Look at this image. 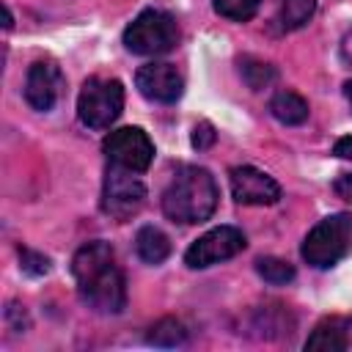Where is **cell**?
I'll use <instances>...</instances> for the list:
<instances>
[{"instance_id":"6da1fadb","label":"cell","mask_w":352,"mask_h":352,"mask_svg":"<svg viewBox=\"0 0 352 352\" xmlns=\"http://www.w3.org/2000/svg\"><path fill=\"white\" fill-rule=\"evenodd\" d=\"M72 272L77 280L80 300L96 314H121L126 305V283L116 264L113 248L102 239L85 242L74 258Z\"/></svg>"},{"instance_id":"7a4b0ae2","label":"cell","mask_w":352,"mask_h":352,"mask_svg":"<svg viewBox=\"0 0 352 352\" xmlns=\"http://www.w3.org/2000/svg\"><path fill=\"white\" fill-rule=\"evenodd\" d=\"M217 198L220 190L214 184V176L206 168L184 165L176 170V176L162 192V212L173 223L195 226L214 214Z\"/></svg>"},{"instance_id":"3957f363","label":"cell","mask_w":352,"mask_h":352,"mask_svg":"<svg viewBox=\"0 0 352 352\" xmlns=\"http://www.w3.org/2000/svg\"><path fill=\"white\" fill-rule=\"evenodd\" d=\"M349 250H352V214L346 212H336L319 220L308 231L300 248L302 258L316 270H327L338 264Z\"/></svg>"},{"instance_id":"277c9868","label":"cell","mask_w":352,"mask_h":352,"mask_svg":"<svg viewBox=\"0 0 352 352\" xmlns=\"http://www.w3.org/2000/svg\"><path fill=\"white\" fill-rule=\"evenodd\" d=\"M124 44L135 55H165L179 44V25L168 11L148 8L124 30Z\"/></svg>"},{"instance_id":"5b68a950","label":"cell","mask_w":352,"mask_h":352,"mask_svg":"<svg viewBox=\"0 0 352 352\" xmlns=\"http://www.w3.org/2000/svg\"><path fill=\"white\" fill-rule=\"evenodd\" d=\"M124 107V85L113 77H91L85 80L80 99H77V116L91 129H107Z\"/></svg>"},{"instance_id":"8992f818","label":"cell","mask_w":352,"mask_h":352,"mask_svg":"<svg viewBox=\"0 0 352 352\" xmlns=\"http://www.w3.org/2000/svg\"><path fill=\"white\" fill-rule=\"evenodd\" d=\"M146 201V187L138 176H132V170L113 165L104 176V187H102V209L104 214H110L113 220H129L132 214L140 212Z\"/></svg>"},{"instance_id":"52a82bcc","label":"cell","mask_w":352,"mask_h":352,"mask_svg":"<svg viewBox=\"0 0 352 352\" xmlns=\"http://www.w3.org/2000/svg\"><path fill=\"white\" fill-rule=\"evenodd\" d=\"M102 148L113 165L126 168L132 173L148 170V165L154 160V143L148 140V135L140 126H121V129L110 132L104 138Z\"/></svg>"},{"instance_id":"ba28073f","label":"cell","mask_w":352,"mask_h":352,"mask_svg":"<svg viewBox=\"0 0 352 352\" xmlns=\"http://www.w3.org/2000/svg\"><path fill=\"white\" fill-rule=\"evenodd\" d=\"M245 234L234 226H220V228H212L206 231L204 236H198L187 253H184V264L190 270H204V267H212V264H220L226 258H234L236 253L245 250Z\"/></svg>"},{"instance_id":"9c48e42d","label":"cell","mask_w":352,"mask_h":352,"mask_svg":"<svg viewBox=\"0 0 352 352\" xmlns=\"http://www.w3.org/2000/svg\"><path fill=\"white\" fill-rule=\"evenodd\" d=\"M231 192L236 204L245 206H270L280 198V187L272 176H267L264 170L253 168V165H239L231 168Z\"/></svg>"},{"instance_id":"30bf717a","label":"cell","mask_w":352,"mask_h":352,"mask_svg":"<svg viewBox=\"0 0 352 352\" xmlns=\"http://www.w3.org/2000/svg\"><path fill=\"white\" fill-rule=\"evenodd\" d=\"M135 85L146 99L162 102V104L176 102L184 91V80L176 72V66H170V63H146V66H140L138 74H135Z\"/></svg>"},{"instance_id":"8fae6325","label":"cell","mask_w":352,"mask_h":352,"mask_svg":"<svg viewBox=\"0 0 352 352\" xmlns=\"http://www.w3.org/2000/svg\"><path fill=\"white\" fill-rule=\"evenodd\" d=\"M63 88V74L55 60H36L25 77V99L33 110H52Z\"/></svg>"},{"instance_id":"7c38bea8","label":"cell","mask_w":352,"mask_h":352,"mask_svg":"<svg viewBox=\"0 0 352 352\" xmlns=\"http://www.w3.org/2000/svg\"><path fill=\"white\" fill-rule=\"evenodd\" d=\"M349 316H327L322 319L305 341V349H324V352H344L349 346Z\"/></svg>"},{"instance_id":"4fadbf2b","label":"cell","mask_w":352,"mask_h":352,"mask_svg":"<svg viewBox=\"0 0 352 352\" xmlns=\"http://www.w3.org/2000/svg\"><path fill=\"white\" fill-rule=\"evenodd\" d=\"M316 11V0H275V14H272V28L278 33H289L302 28Z\"/></svg>"},{"instance_id":"5bb4252c","label":"cell","mask_w":352,"mask_h":352,"mask_svg":"<svg viewBox=\"0 0 352 352\" xmlns=\"http://www.w3.org/2000/svg\"><path fill=\"white\" fill-rule=\"evenodd\" d=\"M270 113L286 124V126H297L308 118V102L294 94V91H278L272 99H270Z\"/></svg>"},{"instance_id":"9a60e30c","label":"cell","mask_w":352,"mask_h":352,"mask_svg":"<svg viewBox=\"0 0 352 352\" xmlns=\"http://www.w3.org/2000/svg\"><path fill=\"white\" fill-rule=\"evenodd\" d=\"M135 250L146 264H160V261H165L170 256V239L160 228L143 226L138 231V236H135Z\"/></svg>"},{"instance_id":"2e32d148","label":"cell","mask_w":352,"mask_h":352,"mask_svg":"<svg viewBox=\"0 0 352 352\" xmlns=\"http://www.w3.org/2000/svg\"><path fill=\"white\" fill-rule=\"evenodd\" d=\"M239 74L250 91H261L275 80V69L258 58H239Z\"/></svg>"},{"instance_id":"e0dca14e","label":"cell","mask_w":352,"mask_h":352,"mask_svg":"<svg viewBox=\"0 0 352 352\" xmlns=\"http://www.w3.org/2000/svg\"><path fill=\"white\" fill-rule=\"evenodd\" d=\"M184 341H187V327L170 316L160 319L148 333V344H154V346H179Z\"/></svg>"},{"instance_id":"ac0fdd59","label":"cell","mask_w":352,"mask_h":352,"mask_svg":"<svg viewBox=\"0 0 352 352\" xmlns=\"http://www.w3.org/2000/svg\"><path fill=\"white\" fill-rule=\"evenodd\" d=\"M256 272L272 283V286H283L289 280H294V267L286 261V258H278V256H264L256 261Z\"/></svg>"},{"instance_id":"d6986e66","label":"cell","mask_w":352,"mask_h":352,"mask_svg":"<svg viewBox=\"0 0 352 352\" xmlns=\"http://www.w3.org/2000/svg\"><path fill=\"white\" fill-rule=\"evenodd\" d=\"M258 3L261 0H212L214 11L226 19H234V22H248L256 16L258 11Z\"/></svg>"},{"instance_id":"ffe728a7","label":"cell","mask_w":352,"mask_h":352,"mask_svg":"<svg viewBox=\"0 0 352 352\" xmlns=\"http://www.w3.org/2000/svg\"><path fill=\"white\" fill-rule=\"evenodd\" d=\"M19 267H22V272L38 278V275H47V272H50V258L41 256V253H36V250L22 248V250H19Z\"/></svg>"},{"instance_id":"44dd1931","label":"cell","mask_w":352,"mask_h":352,"mask_svg":"<svg viewBox=\"0 0 352 352\" xmlns=\"http://www.w3.org/2000/svg\"><path fill=\"white\" fill-rule=\"evenodd\" d=\"M214 126L209 124V121H201V124H195V129H192V148H198V151H204V148H209L212 143H214Z\"/></svg>"},{"instance_id":"7402d4cb","label":"cell","mask_w":352,"mask_h":352,"mask_svg":"<svg viewBox=\"0 0 352 352\" xmlns=\"http://www.w3.org/2000/svg\"><path fill=\"white\" fill-rule=\"evenodd\" d=\"M333 192L344 201H352V173H341L336 182H333Z\"/></svg>"},{"instance_id":"603a6c76","label":"cell","mask_w":352,"mask_h":352,"mask_svg":"<svg viewBox=\"0 0 352 352\" xmlns=\"http://www.w3.org/2000/svg\"><path fill=\"white\" fill-rule=\"evenodd\" d=\"M6 319L14 324V330H25V327H28V316H25V311H22L16 302H11V305L6 308Z\"/></svg>"},{"instance_id":"cb8c5ba5","label":"cell","mask_w":352,"mask_h":352,"mask_svg":"<svg viewBox=\"0 0 352 352\" xmlns=\"http://www.w3.org/2000/svg\"><path fill=\"white\" fill-rule=\"evenodd\" d=\"M333 154H338L344 160H352V138H338L336 146H333Z\"/></svg>"},{"instance_id":"d4e9b609","label":"cell","mask_w":352,"mask_h":352,"mask_svg":"<svg viewBox=\"0 0 352 352\" xmlns=\"http://www.w3.org/2000/svg\"><path fill=\"white\" fill-rule=\"evenodd\" d=\"M344 96H346V102H349V107H352V80L344 82Z\"/></svg>"},{"instance_id":"484cf974","label":"cell","mask_w":352,"mask_h":352,"mask_svg":"<svg viewBox=\"0 0 352 352\" xmlns=\"http://www.w3.org/2000/svg\"><path fill=\"white\" fill-rule=\"evenodd\" d=\"M3 16H6V22H3V25H6V28H11V25H14V16H11V11H8V8H3Z\"/></svg>"}]
</instances>
